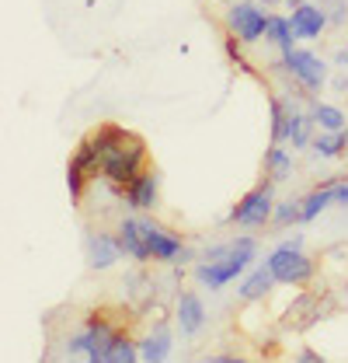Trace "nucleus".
I'll return each mask as SVG.
<instances>
[{"mask_svg": "<svg viewBox=\"0 0 348 363\" xmlns=\"http://www.w3.org/2000/svg\"><path fill=\"white\" fill-rule=\"evenodd\" d=\"M327 60H331V67H335V70H348V45L345 43L335 45V52H331Z\"/></svg>", "mask_w": 348, "mask_h": 363, "instance_id": "nucleus-26", "label": "nucleus"}, {"mask_svg": "<svg viewBox=\"0 0 348 363\" xmlns=\"http://www.w3.org/2000/svg\"><path fill=\"white\" fill-rule=\"evenodd\" d=\"M258 234H251V230H237L233 238H230V252L226 255H219V259H199L195 266H192V279L202 286V290H209V294H219V290H226L230 283H237L244 272L251 269L255 262H258Z\"/></svg>", "mask_w": 348, "mask_h": 363, "instance_id": "nucleus-2", "label": "nucleus"}, {"mask_svg": "<svg viewBox=\"0 0 348 363\" xmlns=\"http://www.w3.org/2000/svg\"><path fill=\"white\" fill-rule=\"evenodd\" d=\"M119 328H122V321L94 311V315H87L84 321L66 335V350H63V353H66V357L91 360V363H108V350H112Z\"/></svg>", "mask_w": 348, "mask_h": 363, "instance_id": "nucleus-5", "label": "nucleus"}, {"mask_svg": "<svg viewBox=\"0 0 348 363\" xmlns=\"http://www.w3.org/2000/svg\"><path fill=\"white\" fill-rule=\"evenodd\" d=\"M289 21H293V32L303 45L320 43L327 32H331V18H327V7L317 4V0H300L296 7H289Z\"/></svg>", "mask_w": 348, "mask_h": 363, "instance_id": "nucleus-12", "label": "nucleus"}, {"mask_svg": "<svg viewBox=\"0 0 348 363\" xmlns=\"http://www.w3.org/2000/svg\"><path fill=\"white\" fill-rule=\"evenodd\" d=\"M122 206L132 213H157L161 206V172L146 168L122 189Z\"/></svg>", "mask_w": 348, "mask_h": 363, "instance_id": "nucleus-13", "label": "nucleus"}, {"mask_svg": "<svg viewBox=\"0 0 348 363\" xmlns=\"http://www.w3.org/2000/svg\"><path fill=\"white\" fill-rule=\"evenodd\" d=\"M327 182V189H331V199H335V206H348V172L345 175H331Z\"/></svg>", "mask_w": 348, "mask_h": 363, "instance_id": "nucleus-23", "label": "nucleus"}, {"mask_svg": "<svg viewBox=\"0 0 348 363\" xmlns=\"http://www.w3.org/2000/svg\"><path fill=\"white\" fill-rule=\"evenodd\" d=\"M84 143L94 154L98 179H105L115 189H126L139 172L150 168V147L139 133H132L119 123H101L84 136Z\"/></svg>", "mask_w": 348, "mask_h": 363, "instance_id": "nucleus-1", "label": "nucleus"}, {"mask_svg": "<svg viewBox=\"0 0 348 363\" xmlns=\"http://www.w3.org/2000/svg\"><path fill=\"white\" fill-rule=\"evenodd\" d=\"M279 4H282V7H286V11H289V7H296V4H300V0H279Z\"/></svg>", "mask_w": 348, "mask_h": 363, "instance_id": "nucleus-29", "label": "nucleus"}, {"mask_svg": "<svg viewBox=\"0 0 348 363\" xmlns=\"http://www.w3.org/2000/svg\"><path fill=\"white\" fill-rule=\"evenodd\" d=\"M122 245L119 234L108 227H87L84 230V262L91 272H108L122 262Z\"/></svg>", "mask_w": 348, "mask_h": 363, "instance_id": "nucleus-10", "label": "nucleus"}, {"mask_svg": "<svg viewBox=\"0 0 348 363\" xmlns=\"http://www.w3.org/2000/svg\"><path fill=\"white\" fill-rule=\"evenodd\" d=\"M132 360H139V332L122 325L115 342H112V350H108V363H132Z\"/></svg>", "mask_w": 348, "mask_h": 363, "instance_id": "nucleus-22", "label": "nucleus"}, {"mask_svg": "<svg viewBox=\"0 0 348 363\" xmlns=\"http://www.w3.org/2000/svg\"><path fill=\"white\" fill-rule=\"evenodd\" d=\"M265 45L275 52V56H286V52H293L300 39H296V32H293V21H289V11L282 14V11H272V18H268V32H265Z\"/></svg>", "mask_w": 348, "mask_h": 363, "instance_id": "nucleus-17", "label": "nucleus"}, {"mask_svg": "<svg viewBox=\"0 0 348 363\" xmlns=\"http://www.w3.org/2000/svg\"><path fill=\"white\" fill-rule=\"evenodd\" d=\"M265 77L293 81V84H300L303 91H310V94H324L327 81H331V60L300 43L286 56H272V63L265 67Z\"/></svg>", "mask_w": 348, "mask_h": 363, "instance_id": "nucleus-3", "label": "nucleus"}, {"mask_svg": "<svg viewBox=\"0 0 348 363\" xmlns=\"http://www.w3.org/2000/svg\"><path fill=\"white\" fill-rule=\"evenodd\" d=\"M324 7H327V18H331V28H338V32H342V28H345V25H348V0H327Z\"/></svg>", "mask_w": 348, "mask_h": 363, "instance_id": "nucleus-24", "label": "nucleus"}, {"mask_svg": "<svg viewBox=\"0 0 348 363\" xmlns=\"http://www.w3.org/2000/svg\"><path fill=\"white\" fill-rule=\"evenodd\" d=\"M310 116H313L317 130L345 133V126H348V112H345V108H342L338 101H327V98H320V94H313V101H310Z\"/></svg>", "mask_w": 348, "mask_h": 363, "instance_id": "nucleus-18", "label": "nucleus"}, {"mask_svg": "<svg viewBox=\"0 0 348 363\" xmlns=\"http://www.w3.org/2000/svg\"><path fill=\"white\" fill-rule=\"evenodd\" d=\"M268 18H272V7H265L258 0H240V4H230L223 11V28H226V35H233L244 49H251V45L265 43Z\"/></svg>", "mask_w": 348, "mask_h": 363, "instance_id": "nucleus-8", "label": "nucleus"}, {"mask_svg": "<svg viewBox=\"0 0 348 363\" xmlns=\"http://www.w3.org/2000/svg\"><path fill=\"white\" fill-rule=\"evenodd\" d=\"M327 91H335L338 98H348V70H335L327 81Z\"/></svg>", "mask_w": 348, "mask_h": 363, "instance_id": "nucleus-25", "label": "nucleus"}, {"mask_svg": "<svg viewBox=\"0 0 348 363\" xmlns=\"http://www.w3.org/2000/svg\"><path fill=\"white\" fill-rule=\"evenodd\" d=\"M342 161H345V172H348V126H345V157Z\"/></svg>", "mask_w": 348, "mask_h": 363, "instance_id": "nucleus-28", "label": "nucleus"}, {"mask_svg": "<svg viewBox=\"0 0 348 363\" xmlns=\"http://www.w3.org/2000/svg\"><path fill=\"white\" fill-rule=\"evenodd\" d=\"M335 206V199H331V189H327V182H317V185H310L303 196H300V210H303V227L313 224L320 213H327Z\"/></svg>", "mask_w": 348, "mask_h": 363, "instance_id": "nucleus-19", "label": "nucleus"}, {"mask_svg": "<svg viewBox=\"0 0 348 363\" xmlns=\"http://www.w3.org/2000/svg\"><path fill=\"white\" fill-rule=\"evenodd\" d=\"M293 227H303V210H300V196L293 199H279L275 203V213H272V230L275 234H286Z\"/></svg>", "mask_w": 348, "mask_h": 363, "instance_id": "nucleus-21", "label": "nucleus"}, {"mask_svg": "<svg viewBox=\"0 0 348 363\" xmlns=\"http://www.w3.org/2000/svg\"><path fill=\"white\" fill-rule=\"evenodd\" d=\"M275 286H279L275 276L268 269V262L261 259V262H255L251 269L237 279V301H240V304H265V301L275 294Z\"/></svg>", "mask_w": 348, "mask_h": 363, "instance_id": "nucleus-15", "label": "nucleus"}, {"mask_svg": "<svg viewBox=\"0 0 348 363\" xmlns=\"http://www.w3.org/2000/svg\"><path fill=\"white\" fill-rule=\"evenodd\" d=\"M296 360H303V363H317V360H320V353H317V350H300V353H296Z\"/></svg>", "mask_w": 348, "mask_h": 363, "instance_id": "nucleus-27", "label": "nucleus"}, {"mask_svg": "<svg viewBox=\"0 0 348 363\" xmlns=\"http://www.w3.org/2000/svg\"><path fill=\"white\" fill-rule=\"evenodd\" d=\"M265 262L282 290H306L317 276V262L303 248V230H293V234L286 230V238L265 255Z\"/></svg>", "mask_w": 348, "mask_h": 363, "instance_id": "nucleus-4", "label": "nucleus"}, {"mask_svg": "<svg viewBox=\"0 0 348 363\" xmlns=\"http://www.w3.org/2000/svg\"><path fill=\"white\" fill-rule=\"evenodd\" d=\"M310 154L317 161H342L345 157V133H331V130H317L310 140Z\"/></svg>", "mask_w": 348, "mask_h": 363, "instance_id": "nucleus-20", "label": "nucleus"}, {"mask_svg": "<svg viewBox=\"0 0 348 363\" xmlns=\"http://www.w3.org/2000/svg\"><path fill=\"white\" fill-rule=\"evenodd\" d=\"M171 321L181 339H199V335L206 332V325H209V311H206L202 294L178 286L171 297Z\"/></svg>", "mask_w": 348, "mask_h": 363, "instance_id": "nucleus-9", "label": "nucleus"}, {"mask_svg": "<svg viewBox=\"0 0 348 363\" xmlns=\"http://www.w3.org/2000/svg\"><path fill=\"white\" fill-rule=\"evenodd\" d=\"M258 4H265V7H279V0H258Z\"/></svg>", "mask_w": 348, "mask_h": 363, "instance_id": "nucleus-30", "label": "nucleus"}, {"mask_svg": "<svg viewBox=\"0 0 348 363\" xmlns=\"http://www.w3.org/2000/svg\"><path fill=\"white\" fill-rule=\"evenodd\" d=\"M115 234H119V245H122V255L126 262H136V266H153L150 259V248H146V238H143V227H139V213H122L115 220Z\"/></svg>", "mask_w": 348, "mask_h": 363, "instance_id": "nucleus-14", "label": "nucleus"}, {"mask_svg": "<svg viewBox=\"0 0 348 363\" xmlns=\"http://www.w3.org/2000/svg\"><path fill=\"white\" fill-rule=\"evenodd\" d=\"M219 4H223V7H230V4H240V0H219Z\"/></svg>", "mask_w": 348, "mask_h": 363, "instance_id": "nucleus-31", "label": "nucleus"}, {"mask_svg": "<svg viewBox=\"0 0 348 363\" xmlns=\"http://www.w3.org/2000/svg\"><path fill=\"white\" fill-rule=\"evenodd\" d=\"M275 182L261 179L258 185H251L233 206L230 213L219 220L223 227H237V230H251V234H261V230H272V213H275Z\"/></svg>", "mask_w": 348, "mask_h": 363, "instance_id": "nucleus-6", "label": "nucleus"}, {"mask_svg": "<svg viewBox=\"0 0 348 363\" xmlns=\"http://www.w3.org/2000/svg\"><path fill=\"white\" fill-rule=\"evenodd\" d=\"M139 227H143V238H146V248H150V259L153 266H195L199 262V252L174 230V227L161 224L153 213H139Z\"/></svg>", "mask_w": 348, "mask_h": 363, "instance_id": "nucleus-7", "label": "nucleus"}, {"mask_svg": "<svg viewBox=\"0 0 348 363\" xmlns=\"http://www.w3.org/2000/svg\"><path fill=\"white\" fill-rule=\"evenodd\" d=\"M261 168H265V179H272L275 185H282V182H289L296 175V150L286 147V143H268V147H265Z\"/></svg>", "mask_w": 348, "mask_h": 363, "instance_id": "nucleus-16", "label": "nucleus"}, {"mask_svg": "<svg viewBox=\"0 0 348 363\" xmlns=\"http://www.w3.org/2000/svg\"><path fill=\"white\" fill-rule=\"evenodd\" d=\"M178 328L168 318H150L139 332V360L143 363H164L174 357V346H178Z\"/></svg>", "mask_w": 348, "mask_h": 363, "instance_id": "nucleus-11", "label": "nucleus"}]
</instances>
